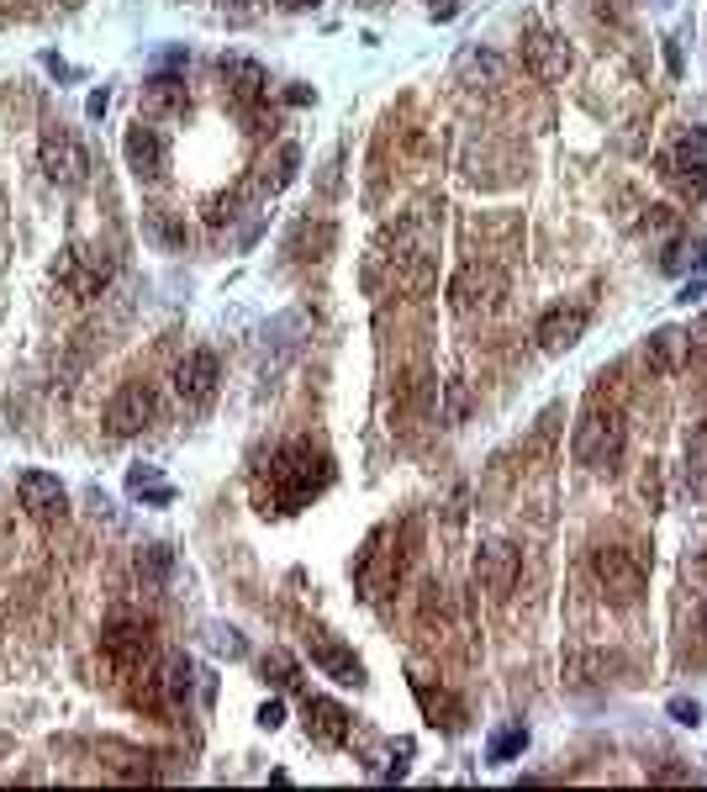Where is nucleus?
<instances>
[{"label": "nucleus", "mask_w": 707, "mask_h": 792, "mask_svg": "<svg viewBox=\"0 0 707 792\" xmlns=\"http://www.w3.org/2000/svg\"><path fill=\"white\" fill-rule=\"evenodd\" d=\"M327 481H333V460L317 444L296 439V444H281L269 454V466L259 476V502L264 512H302L312 497H323Z\"/></svg>", "instance_id": "1"}, {"label": "nucleus", "mask_w": 707, "mask_h": 792, "mask_svg": "<svg viewBox=\"0 0 707 792\" xmlns=\"http://www.w3.org/2000/svg\"><path fill=\"white\" fill-rule=\"evenodd\" d=\"M570 454H576L587 470H597V476H618V466H623V454H628L623 418H618L612 407L591 402L587 412H581L576 433H570Z\"/></svg>", "instance_id": "2"}, {"label": "nucleus", "mask_w": 707, "mask_h": 792, "mask_svg": "<svg viewBox=\"0 0 707 792\" xmlns=\"http://www.w3.org/2000/svg\"><path fill=\"white\" fill-rule=\"evenodd\" d=\"M591 576H597V587L607 591V603H612V608H639V603H645V591H649L645 566H639L623 545H597L591 549Z\"/></svg>", "instance_id": "3"}, {"label": "nucleus", "mask_w": 707, "mask_h": 792, "mask_svg": "<svg viewBox=\"0 0 707 792\" xmlns=\"http://www.w3.org/2000/svg\"><path fill=\"white\" fill-rule=\"evenodd\" d=\"M507 296V275L497 264L485 260H470L454 270V281H449V306L460 312V317H475V312H497Z\"/></svg>", "instance_id": "4"}, {"label": "nucleus", "mask_w": 707, "mask_h": 792, "mask_svg": "<svg viewBox=\"0 0 707 792\" xmlns=\"http://www.w3.org/2000/svg\"><path fill=\"white\" fill-rule=\"evenodd\" d=\"M666 180L687 196V202H703L707 196V133L703 127H687L676 148L666 154Z\"/></svg>", "instance_id": "5"}, {"label": "nucleus", "mask_w": 707, "mask_h": 792, "mask_svg": "<svg viewBox=\"0 0 707 792\" xmlns=\"http://www.w3.org/2000/svg\"><path fill=\"white\" fill-rule=\"evenodd\" d=\"M101 651L117 671L138 676V671L154 661V624H143V618H111L101 634Z\"/></svg>", "instance_id": "6"}, {"label": "nucleus", "mask_w": 707, "mask_h": 792, "mask_svg": "<svg viewBox=\"0 0 707 792\" xmlns=\"http://www.w3.org/2000/svg\"><path fill=\"white\" fill-rule=\"evenodd\" d=\"M154 418H159V397H154L148 381H127V387L106 402V433H111V439H132V433H143Z\"/></svg>", "instance_id": "7"}, {"label": "nucleus", "mask_w": 707, "mask_h": 792, "mask_svg": "<svg viewBox=\"0 0 707 792\" xmlns=\"http://www.w3.org/2000/svg\"><path fill=\"white\" fill-rule=\"evenodd\" d=\"M42 175L53 185H63V190H75V185H85V175H90V154L80 148V138L75 133H63V127H48L42 133Z\"/></svg>", "instance_id": "8"}, {"label": "nucleus", "mask_w": 707, "mask_h": 792, "mask_svg": "<svg viewBox=\"0 0 707 792\" xmlns=\"http://www.w3.org/2000/svg\"><path fill=\"white\" fill-rule=\"evenodd\" d=\"M217 387H223V365H217V354H212V349H190L180 365H175V397L185 402V412L212 407Z\"/></svg>", "instance_id": "9"}, {"label": "nucleus", "mask_w": 707, "mask_h": 792, "mask_svg": "<svg viewBox=\"0 0 707 792\" xmlns=\"http://www.w3.org/2000/svg\"><path fill=\"white\" fill-rule=\"evenodd\" d=\"M385 534L391 528H375L370 545L360 549V560H354V581H360V591L370 603L385 597V591L396 587V576H402V549H385Z\"/></svg>", "instance_id": "10"}, {"label": "nucleus", "mask_w": 707, "mask_h": 792, "mask_svg": "<svg viewBox=\"0 0 707 792\" xmlns=\"http://www.w3.org/2000/svg\"><path fill=\"white\" fill-rule=\"evenodd\" d=\"M518 576H523V549H518V545L491 539V545L475 549V581H481V591H491L497 603H502V597H512Z\"/></svg>", "instance_id": "11"}, {"label": "nucleus", "mask_w": 707, "mask_h": 792, "mask_svg": "<svg viewBox=\"0 0 707 792\" xmlns=\"http://www.w3.org/2000/svg\"><path fill=\"white\" fill-rule=\"evenodd\" d=\"M587 323H591L587 302H560V306H549L544 317H539L533 339H539L544 354H566V349H576L581 339H587Z\"/></svg>", "instance_id": "12"}, {"label": "nucleus", "mask_w": 707, "mask_h": 792, "mask_svg": "<svg viewBox=\"0 0 707 792\" xmlns=\"http://www.w3.org/2000/svg\"><path fill=\"white\" fill-rule=\"evenodd\" d=\"M127 169L138 175L143 185H159L164 175H169V143H164V133L154 123H138L127 127Z\"/></svg>", "instance_id": "13"}, {"label": "nucleus", "mask_w": 707, "mask_h": 792, "mask_svg": "<svg viewBox=\"0 0 707 792\" xmlns=\"http://www.w3.org/2000/svg\"><path fill=\"white\" fill-rule=\"evenodd\" d=\"M306 655H312V666L323 671V676H333L338 687H364V666H360V655L348 651V645H338L333 634H323V629H306Z\"/></svg>", "instance_id": "14"}, {"label": "nucleus", "mask_w": 707, "mask_h": 792, "mask_svg": "<svg viewBox=\"0 0 707 792\" xmlns=\"http://www.w3.org/2000/svg\"><path fill=\"white\" fill-rule=\"evenodd\" d=\"M21 508L32 512L38 524H59L63 512H69V491L59 487V476H48V470H21Z\"/></svg>", "instance_id": "15"}, {"label": "nucleus", "mask_w": 707, "mask_h": 792, "mask_svg": "<svg viewBox=\"0 0 707 792\" xmlns=\"http://www.w3.org/2000/svg\"><path fill=\"white\" fill-rule=\"evenodd\" d=\"M523 63L533 80H566L570 75V48L549 27H528L523 32Z\"/></svg>", "instance_id": "16"}, {"label": "nucleus", "mask_w": 707, "mask_h": 792, "mask_svg": "<svg viewBox=\"0 0 707 792\" xmlns=\"http://www.w3.org/2000/svg\"><path fill=\"white\" fill-rule=\"evenodd\" d=\"M111 270H117V260H111L106 248H69V260H63L59 275L75 296H101V285L111 281Z\"/></svg>", "instance_id": "17"}, {"label": "nucleus", "mask_w": 707, "mask_h": 792, "mask_svg": "<svg viewBox=\"0 0 707 792\" xmlns=\"http://www.w3.org/2000/svg\"><path fill=\"white\" fill-rule=\"evenodd\" d=\"M217 75H223V90H227V96H233L238 106H259L264 90H269V75H264V63H259V59H243V53H223Z\"/></svg>", "instance_id": "18"}, {"label": "nucleus", "mask_w": 707, "mask_h": 792, "mask_svg": "<svg viewBox=\"0 0 707 792\" xmlns=\"http://www.w3.org/2000/svg\"><path fill=\"white\" fill-rule=\"evenodd\" d=\"M645 360H649L655 375H681V370L691 365L687 333H681V327H655V333H649V344H645Z\"/></svg>", "instance_id": "19"}, {"label": "nucleus", "mask_w": 707, "mask_h": 792, "mask_svg": "<svg viewBox=\"0 0 707 792\" xmlns=\"http://www.w3.org/2000/svg\"><path fill=\"white\" fill-rule=\"evenodd\" d=\"M348 730H354V718L333 697H306V734L317 745H348Z\"/></svg>", "instance_id": "20"}, {"label": "nucleus", "mask_w": 707, "mask_h": 792, "mask_svg": "<svg viewBox=\"0 0 707 792\" xmlns=\"http://www.w3.org/2000/svg\"><path fill=\"white\" fill-rule=\"evenodd\" d=\"M159 692H164V713L190 708V692H196V666H190V655H169V661H164Z\"/></svg>", "instance_id": "21"}, {"label": "nucleus", "mask_w": 707, "mask_h": 792, "mask_svg": "<svg viewBox=\"0 0 707 792\" xmlns=\"http://www.w3.org/2000/svg\"><path fill=\"white\" fill-rule=\"evenodd\" d=\"M143 106H148V117H180L190 96H185V80L175 75H154V80L143 85Z\"/></svg>", "instance_id": "22"}, {"label": "nucleus", "mask_w": 707, "mask_h": 792, "mask_svg": "<svg viewBox=\"0 0 707 792\" xmlns=\"http://www.w3.org/2000/svg\"><path fill=\"white\" fill-rule=\"evenodd\" d=\"M460 80L465 85H502L507 80V59L491 48H465L460 53Z\"/></svg>", "instance_id": "23"}, {"label": "nucleus", "mask_w": 707, "mask_h": 792, "mask_svg": "<svg viewBox=\"0 0 707 792\" xmlns=\"http://www.w3.org/2000/svg\"><path fill=\"white\" fill-rule=\"evenodd\" d=\"M127 491L143 497L148 508H169V502H175V487L159 476V466H132L127 470Z\"/></svg>", "instance_id": "24"}, {"label": "nucleus", "mask_w": 707, "mask_h": 792, "mask_svg": "<svg viewBox=\"0 0 707 792\" xmlns=\"http://www.w3.org/2000/svg\"><path fill=\"white\" fill-rule=\"evenodd\" d=\"M412 692H418V703H423L428 724H444V730H460V724H465V708H460L449 692H433L428 682H412Z\"/></svg>", "instance_id": "25"}, {"label": "nucleus", "mask_w": 707, "mask_h": 792, "mask_svg": "<svg viewBox=\"0 0 707 792\" xmlns=\"http://www.w3.org/2000/svg\"><path fill=\"white\" fill-rule=\"evenodd\" d=\"M528 751V730L523 724H507V730L491 734V745H485V761L491 766H507V761H518Z\"/></svg>", "instance_id": "26"}, {"label": "nucleus", "mask_w": 707, "mask_h": 792, "mask_svg": "<svg viewBox=\"0 0 707 792\" xmlns=\"http://www.w3.org/2000/svg\"><path fill=\"white\" fill-rule=\"evenodd\" d=\"M687 481L697 491H707V418L687 433Z\"/></svg>", "instance_id": "27"}, {"label": "nucleus", "mask_w": 707, "mask_h": 792, "mask_svg": "<svg viewBox=\"0 0 707 792\" xmlns=\"http://www.w3.org/2000/svg\"><path fill=\"white\" fill-rule=\"evenodd\" d=\"M169 570H175V555H169V545H148V549H138V581L159 587Z\"/></svg>", "instance_id": "28"}, {"label": "nucleus", "mask_w": 707, "mask_h": 792, "mask_svg": "<svg viewBox=\"0 0 707 792\" xmlns=\"http://www.w3.org/2000/svg\"><path fill=\"white\" fill-rule=\"evenodd\" d=\"M264 676H269L275 687H296V661H291L285 651H269L264 655Z\"/></svg>", "instance_id": "29"}, {"label": "nucleus", "mask_w": 707, "mask_h": 792, "mask_svg": "<svg viewBox=\"0 0 707 792\" xmlns=\"http://www.w3.org/2000/svg\"><path fill=\"white\" fill-rule=\"evenodd\" d=\"M212 645H217L227 661H243V655H248V645H243L238 629H212Z\"/></svg>", "instance_id": "30"}, {"label": "nucleus", "mask_w": 707, "mask_h": 792, "mask_svg": "<svg viewBox=\"0 0 707 792\" xmlns=\"http://www.w3.org/2000/svg\"><path fill=\"white\" fill-rule=\"evenodd\" d=\"M148 223H154V233H159L164 244H185V223H175V217H169V212H154V217H148Z\"/></svg>", "instance_id": "31"}, {"label": "nucleus", "mask_w": 707, "mask_h": 792, "mask_svg": "<svg viewBox=\"0 0 707 792\" xmlns=\"http://www.w3.org/2000/svg\"><path fill=\"white\" fill-rule=\"evenodd\" d=\"M687 344H691V365H697V370L707 375V317H703V323H697V327L687 333Z\"/></svg>", "instance_id": "32"}, {"label": "nucleus", "mask_w": 707, "mask_h": 792, "mask_svg": "<svg viewBox=\"0 0 707 792\" xmlns=\"http://www.w3.org/2000/svg\"><path fill=\"white\" fill-rule=\"evenodd\" d=\"M670 718H676V724H697V718H703V708H697L691 697H670Z\"/></svg>", "instance_id": "33"}, {"label": "nucleus", "mask_w": 707, "mask_h": 792, "mask_svg": "<svg viewBox=\"0 0 707 792\" xmlns=\"http://www.w3.org/2000/svg\"><path fill=\"white\" fill-rule=\"evenodd\" d=\"M465 407H470L465 387H449V423H460V418H465Z\"/></svg>", "instance_id": "34"}, {"label": "nucleus", "mask_w": 707, "mask_h": 792, "mask_svg": "<svg viewBox=\"0 0 707 792\" xmlns=\"http://www.w3.org/2000/svg\"><path fill=\"white\" fill-rule=\"evenodd\" d=\"M259 724H264V730H281V724H285V708H281V703H264V708H259Z\"/></svg>", "instance_id": "35"}, {"label": "nucleus", "mask_w": 707, "mask_h": 792, "mask_svg": "<svg viewBox=\"0 0 707 792\" xmlns=\"http://www.w3.org/2000/svg\"><path fill=\"white\" fill-rule=\"evenodd\" d=\"M460 6H465V0H433L428 11H433V21H449V17H460Z\"/></svg>", "instance_id": "36"}, {"label": "nucleus", "mask_w": 707, "mask_h": 792, "mask_svg": "<svg viewBox=\"0 0 707 792\" xmlns=\"http://www.w3.org/2000/svg\"><path fill=\"white\" fill-rule=\"evenodd\" d=\"M106 106H111V90H96V96H90V106H85V111H90V117L101 123V117H106Z\"/></svg>", "instance_id": "37"}, {"label": "nucleus", "mask_w": 707, "mask_h": 792, "mask_svg": "<svg viewBox=\"0 0 707 792\" xmlns=\"http://www.w3.org/2000/svg\"><path fill=\"white\" fill-rule=\"evenodd\" d=\"M42 63H48V69H53V75H59V80H75V69H69V63L59 59V53H42Z\"/></svg>", "instance_id": "38"}, {"label": "nucleus", "mask_w": 707, "mask_h": 792, "mask_svg": "<svg viewBox=\"0 0 707 792\" xmlns=\"http://www.w3.org/2000/svg\"><path fill=\"white\" fill-rule=\"evenodd\" d=\"M285 6H291V11H306V6H317V0H285Z\"/></svg>", "instance_id": "39"}, {"label": "nucleus", "mask_w": 707, "mask_h": 792, "mask_svg": "<svg viewBox=\"0 0 707 792\" xmlns=\"http://www.w3.org/2000/svg\"><path fill=\"white\" fill-rule=\"evenodd\" d=\"M703 634H707V603H703Z\"/></svg>", "instance_id": "40"}]
</instances>
